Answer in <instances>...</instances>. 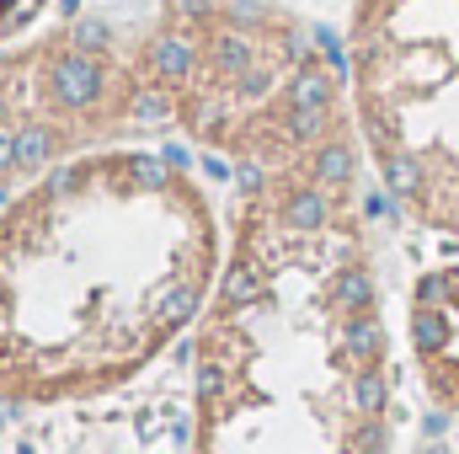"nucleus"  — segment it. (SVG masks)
<instances>
[{
    "label": "nucleus",
    "mask_w": 459,
    "mask_h": 454,
    "mask_svg": "<svg viewBox=\"0 0 459 454\" xmlns=\"http://www.w3.org/2000/svg\"><path fill=\"white\" fill-rule=\"evenodd\" d=\"M220 220L144 155L48 166L0 214V401L54 406L128 385L209 300Z\"/></svg>",
    "instance_id": "f257e3e1"
},
{
    "label": "nucleus",
    "mask_w": 459,
    "mask_h": 454,
    "mask_svg": "<svg viewBox=\"0 0 459 454\" xmlns=\"http://www.w3.org/2000/svg\"><path fill=\"white\" fill-rule=\"evenodd\" d=\"M198 450H379L385 327L352 214L294 225L251 204L198 332Z\"/></svg>",
    "instance_id": "f03ea898"
},
{
    "label": "nucleus",
    "mask_w": 459,
    "mask_h": 454,
    "mask_svg": "<svg viewBox=\"0 0 459 454\" xmlns=\"http://www.w3.org/2000/svg\"><path fill=\"white\" fill-rule=\"evenodd\" d=\"M144 59L160 113L240 166L310 177L316 155L347 139L337 70L283 11L187 0L144 38Z\"/></svg>",
    "instance_id": "7ed1b4c3"
},
{
    "label": "nucleus",
    "mask_w": 459,
    "mask_h": 454,
    "mask_svg": "<svg viewBox=\"0 0 459 454\" xmlns=\"http://www.w3.org/2000/svg\"><path fill=\"white\" fill-rule=\"evenodd\" d=\"M352 118L422 225L459 235V0H352Z\"/></svg>",
    "instance_id": "20e7f679"
},
{
    "label": "nucleus",
    "mask_w": 459,
    "mask_h": 454,
    "mask_svg": "<svg viewBox=\"0 0 459 454\" xmlns=\"http://www.w3.org/2000/svg\"><path fill=\"white\" fill-rule=\"evenodd\" d=\"M139 113H160L150 59L144 48L117 54L102 22L27 43L0 59V188Z\"/></svg>",
    "instance_id": "39448f33"
},
{
    "label": "nucleus",
    "mask_w": 459,
    "mask_h": 454,
    "mask_svg": "<svg viewBox=\"0 0 459 454\" xmlns=\"http://www.w3.org/2000/svg\"><path fill=\"white\" fill-rule=\"evenodd\" d=\"M411 353L428 396L459 417V262L428 273L411 294Z\"/></svg>",
    "instance_id": "423d86ee"
},
{
    "label": "nucleus",
    "mask_w": 459,
    "mask_h": 454,
    "mask_svg": "<svg viewBox=\"0 0 459 454\" xmlns=\"http://www.w3.org/2000/svg\"><path fill=\"white\" fill-rule=\"evenodd\" d=\"M43 5H48V0H0V43H5L11 32H22Z\"/></svg>",
    "instance_id": "0eeeda50"
}]
</instances>
